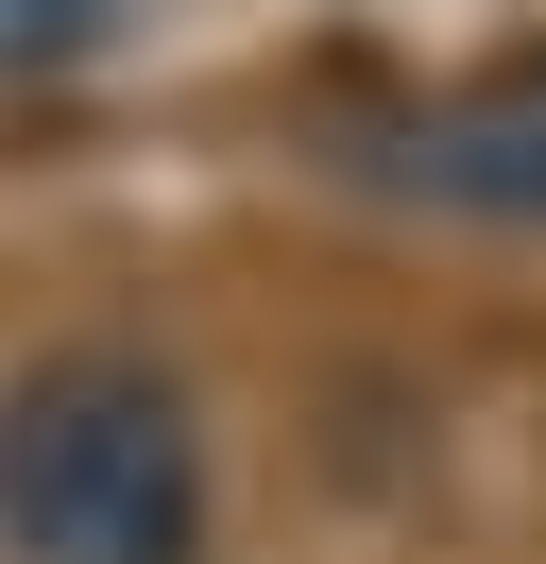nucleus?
Returning <instances> with one entry per match:
<instances>
[{
	"mask_svg": "<svg viewBox=\"0 0 546 564\" xmlns=\"http://www.w3.org/2000/svg\"><path fill=\"white\" fill-rule=\"evenodd\" d=\"M0 547L18 564H205V427L154 359L68 343L0 393Z\"/></svg>",
	"mask_w": 546,
	"mask_h": 564,
	"instance_id": "1",
	"label": "nucleus"
},
{
	"mask_svg": "<svg viewBox=\"0 0 546 564\" xmlns=\"http://www.w3.org/2000/svg\"><path fill=\"white\" fill-rule=\"evenodd\" d=\"M393 188H427V206H495V223H546V69H495L461 86V104L393 120V154H375Z\"/></svg>",
	"mask_w": 546,
	"mask_h": 564,
	"instance_id": "2",
	"label": "nucleus"
},
{
	"mask_svg": "<svg viewBox=\"0 0 546 564\" xmlns=\"http://www.w3.org/2000/svg\"><path fill=\"white\" fill-rule=\"evenodd\" d=\"M136 0H0V86H68Z\"/></svg>",
	"mask_w": 546,
	"mask_h": 564,
	"instance_id": "3",
	"label": "nucleus"
}]
</instances>
